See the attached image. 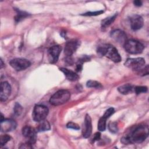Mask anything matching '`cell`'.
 Returning <instances> with one entry per match:
<instances>
[{"instance_id":"obj_1","label":"cell","mask_w":149,"mask_h":149,"mask_svg":"<svg viewBox=\"0 0 149 149\" xmlns=\"http://www.w3.org/2000/svg\"><path fill=\"white\" fill-rule=\"evenodd\" d=\"M148 135V127L147 125H140L133 128L127 134L122 137L121 142L125 144L140 143L144 141Z\"/></svg>"},{"instance_id":"obj_2","label":"cell","mask_w":149,"mask_h":149,"mask_svg":"<svg viewBox=\"0 0 149 149\" xmlns=\"http://www.w3.org/2000/svg\"><path fill=\"white\" fill-rule=\"evenodd\" d=\"M97 53L101 56H105L112 61L118 63L122 60L121 56L117 49L110 44H102L98 47Z\"/></svg>"},{"instance_id":"obj_3","label":"cell","mask_w":149,"mask_h":149,"mask_svg":"<svg viewBox=\"0 0 149 149\" xmlns=\"http://www.w3.org/2000/svg\"><path fill=\"white\" fill-rule=\"evenodd\" d=\"M70 98V93L64 89L59 90L55 92L50 98L49 102L54 106L62 105L68 102Z\"/></svg>"},{"instance_id":"obj_4","label":"cell","mask_w":149,"mask_h":149,"mask_svg":"<svg viewBox=\"0 0 149 149\" xmlns=\"http://www.w3.org/2000/svg\"><path fill=\"white\" fill-rule=\"evenodd\" d=\"M125 51L131 54L141 53L144 49V45L140 41L136 40H128L123 44Z\"/></svg>"},{"instance_id":"obj_5","label":"cell","mask_w":149,"mask_h":149,"mask_svg":"<svg viewBox=\"0 0 149 149\" xmlns=\"http://www.w3.org/2000/svg\"><path fill=\"white\" fill-rule=\"evenodd\" d=\"M48 108L46 106L43 105H36L33 111V119L35 122H40L45 120L48 114Z\"/></svg>"},{"instance_id":"obj_6","label":"cell","mask_w":149,"mask_h":149,"mask_svg":"<svg viewBox=\"0 0 149 149\" xmlns=\"http://www.w3.org/2000/svg\"><path fill=\"white\" fill-rule=\"evenodd\" d=\"M125 65L137 73L145 66V60L143 58H135L127 59Z\"/></svg>"},{"instance_id":"obj_7","label":"cell","mask_w":149,"mask_h":149,"mask_svg":"<svg viewBox=\"0 0 149 149\" xmlns=\"http://www.w3.org/2000/svg\"><path fill=\"white\" fill-rule=\"evenodd\" d=\"M9 64L12 68L17 71L24 70L31 65L30 62L26 59L15 58L9 62Z\"/></svg>"},{"instance_id":"obj_8","label":"cell","mask_w":149,"mask_h":149,"mask_svg":"<svg viewBox=\"0 0 149 149\" xmlns=\"http://www.w3.org/2000/svg\"><path fill=\"white\" fill-rule=\"evenodd\" d=\"M37 131L30 126H25L22 129V134L27 139L29 143L34 144L37 140Z\"/></svg>"},{"instance_id":"obj_9","label":"cell","mask_w":149,"mask_h":149,"mask_svg":"<svg viewBox=\"0 0 149 149\" xmlns=\"http://www.w3.org/2000/svg\"><path fill=\"white\" fill-rule=\"evenodd\" d=\"M61 49V47L58 45H54L49 48L48 51V55L50 63H55L58 61Z\"/></svg>"},{"instance_id":"obj_10","label":"cell","mask_w":149,"mask_h":149,"mask_svg":"<svg viewBox=\"0 0 149 149\" xmlns=\"http://www.w3.org/2000/svg\"><path fill=\"white\" fill-rule=\"evenodd\" d=\"M16 122L11 119H3L1 120V130L3 132L12 131L16 127Z\"/></svg>"},{"instance_id":"obj_11","label":"cell","mask_w":149,"mask_h":149,"mask_svg":"<svg viewBox=\"0 0 149 149\" xmlns=\"http://www.w3.org/2000/svg\"><path fill=\"white\" fill-rule=\"evenodd\" d=\"M111 37L115 41L120 44H124L127 41V36L125 33L120 29H115L111 32Z\"/></svg>"},{"instance_id":"obj_12","label":"cell","mask_w":149,"mask_h":149,"mask_svg":"<svg viewBox=\"0 0 149 149\" xmlns=\"http://www.w3.org/2000/svg\"><path fill=\"white\" fill-rule=\"evenodd\" d=\"M130 24L132 30L136 31L140 29L144 24L143 17L139 15H133L130 16Z\"/></svg>"},{"instance_id":"obj_13","label":"cell","mask_w":149,"mask_h":149,"mask_svg":"<svg viewBox=\"0 0 149 149\" xmlns=\"http://www.w3.org/2000/svg\"><path fill=\"white\" fill-rule=\"evenodd\" d=\"M92 133V123L91 119L89 115L86 114L82 129L83 136L84 138L89 137Z\"/></svg>"},{"instance_id":"obj_14","label":"cell","mask_w":149,"mask_h":149,"mask_svg":"<svg viewBox=\"0 0 149 149\" xmlns=\"http://www.w3.org/2000/svg\"><path fill=\"white\" fill-rule=\"evenodd\" d=\"M11 93L10 85L7 81H3L1 83L0 99L1 101H5Z\"/></svg>"},{"instance_id":"obj_15","label":"cell","mask_w":149,"mask_h":149,"mask_svg":"<svg viewBox=\"0 0 149 149\" xmlns=\"http://www.w3.org/2000/svg\"><path fill=\"white\" fill-rule=\"evenodd\" d=\"M79 45V43L76 40H71L67 42L64 49V53L66 56H71L75 52Z\"/></svg>"},{"instance_id":"obj_16","label":"cell","mask_w":149,"mask_h":149,"mask_svg":"<svg viewBox=\"0 0 149 149\" xmlns=\"http://www.w3.org/2000/svg\"><path fill=\"white\" fill-rule=\"evenodd\" d=\"M59 69L61 72H62L64 73L66 79L69 81H74L77 80L79 78V75L72 70H70L65 68H61Z\"/></svg>"},{"instance_id":"obj_17","label":"cell","mask_w":149,"mask_h":149,"mask_svg":"<svg viewBox=\"0 0 149 149\" xmlns=\"http://www.w3.org/2000/svg\"><path fill=\"white\" fill-rule=\"evenodd\" d=\"M134 90L133 86L130 84H125L118 88V91L122 94H127Z\"/></svg>"},{"instance_id":"obj_18","label":"cell","mask_w":149,"mask_h":149,"mask_svg":"<svg viewBox=\"0 0 149 149\" xmlns=\"http://www.w3.org/2000/svg\"><path fill=\"white\" fill-rule=\"evenodd\" d=\"M51 129L49 123L45 120H44L40 122V124L38 125L36 129L37 132H41L48 131Z\"/></svg>"},{"instance_id":"obj_19","label":"cell","mask_w":149,"mask_h":149,"mask_svg":"<svg viewBox=\"0 0 149 149\" xmlns=\"http://www.w3.org/2000/svg\"><path fill=\"white\" fill-rule=\"evenodd\" d=\"M117 16V14H115L114 15L105 18V19L101 21V27L102 29H105L108 27L115 20L116 17Z\"/></svg>"},{"instance_id":"obj_20","label":"cell","mask_w":149,"mask_h":149,"mask_svg":"<svg viewBox=\"0 0 149 149\" xmlns=\"http://www.w3.org/2000/svg\"><path fill=\"white\" fill-rule=\"evenodd\" d=\"M106 120L107 119L102 116L98 121V129L100 132H104L106 129Z\"/></svg>"},{"instance_id":"obj_21","label":"cell","mask_w":149,"mask_h":149,"mask_svg":"<svg viewBox=\"0 0 149 149\" xmlns=\"http://www.w3.org/2000/svg\"><path fill=\"white\" fill-rule=\"evenodd\" d=\"M16 12H17V15L15 17V19L16 22H19L23 19L27 17L29 15V13L19 10H16Z\"/></svg>"},{"instance_id":"obj_22","label":"cell","mask_w":149,"mask_h":149,"mask_svg":"<svg viewBox=\"0 0 149 149\" xmlns=\"http://www.w3.org/2000/svg\"><path fill=\"white\" fill-rule=\"evenodd\" d=\"M108 129L109 130L113 133H115L118 132V125L117 123L115 122H111L108 123Z\"/></svg>"},{"instance_id":"obj_23","label":"cell","mask_w":149,"mask_h":149,"mask_svg":"<svg viewBox=\"0 0 149 149\" xmlns=\"http://www.w3.org/2000/svg\"><path fill=\"white\" fill-rule=\"evenodd\" d=\"M86 86L87 87H92V88H99L101 87V84L95 80H88L86 83Z\"/></svg>"},{"instance_id":"obj_24","label":"cell","mask_w":149,"mask_h":149,"mask_svg":"<svg viewBox=\"0 0 149 149\" xmlns=\"http://www.w3.org/2000/svg\"><path fill=\"white\" fill-rule=\"evenodd\" d=\"M22 107L17 102H16L14 108H13V111H14V113L15 115L16 116H19L22 112Z\"/></svg>"},{"instance_id":"obj_25","label":"cell","mask_w":149,"mask_h":149,"mask_svg":"<svg viewBox=\"0 0 149 149\" xmlns=\"http://www.w3.org/2000/svg\"><path fill=\"white\" fill-rule=\"evenodd\" d=\"M10 140V137L8 134L2 135L0 137V144L1 146L5 145Z\"/></svg>"},{"instance_id":"obj_26","label":"cell","mask_w":149,"mask_h":149,"mask_svg":"<svg viewBox=\"0 0 149 149\" xmlns=\"http://www.w3.org/2000/svg\"><path fill=\"white\" fill-rule=\"evenodd\" d=\"M134 90L137 94H139L143 93H146L147 91V87L146 86H136Z\"/></svg>"},{"instance_id":"obj_27","label":"cell","mask_w":149,"mask_h":149,"mask_svg":"<svg viewBox=\"0 0 149 149\" xmlns=\"http://www.w3.org/2000/svg\"><path fill=\"white\" fill-rule=\"evenodd\" d=\"M114 112H115V109H114L113 108H112V107L109 108L108 109H107L105 111V113H104V114L102 116L104 117V118H106V119H108V118H109Z\"/></svg>"},{"instance_id":"obj_28","label":"cell","mask_w":149,"mask_h":149,"mask_svg":"<svg viewBox=\"0 0 149 149\" xmlns=\"http://www.w3.org/2000/svg\"><path fill=\"white\" fill-rule=\"evenodd\" d=\"M66 127L68 129H72L74 130H79L80 129V126L76 123L73 122H69L66 124Z\"/></svg>"},{"instance_id":"obj_29","label":"cell","mask_w":149,"mask_h":149,"mask_svg":"<svg viewBox=\"0 0 149 149\" xmlns=\"http://www.w3.org/2000/svg\"><path fill=\"white\" fill-rule=\"evenodd\" d=\"M104 12L103 10H98V11H95V12H88L85 13H83V16H97L102 14Z\"/></svg>"},{"instance_id":"obj_30","label":"cell","mask_w":149,"mask_h":149,"mask_svg":"<svg viewBox=\"0 0 149 149\" xmlns=\"http://www.w3.org/2000/svg\"><path fill=\"white\" fill-rule=\"evenodd\" d=\"M101 138V133L100 132H97L95 133L94 136H93V137L91 139V142L92 143H94L95 142V141H97V140H99Z\"/></svg>"},{"instance_id":"obj_31","label":"cell","mask_w":149,"mask_h":149,"mask_svg":"<svg viewBox=\"0 0 149 149\" xmlns=\"http://www.w3.org/2000/svg\"><path fill=\"white\" fill-rule=\"evenodd\" d=\"M20 148H32L33 146L32 144L29 143L28 142H26L24 144H21V146L19 147Z\"/></svg>"},{"instance_id":"obj_32","label":"cell","mask_w":149,"mask_h":149,"mask_svg":"<svg viewBox=\"0 0 149 149\" xmlns=\"http://www.w3.org/2000/svg\"><path fill=\"white\" fill-rule=\"evenodd\" d=\"M82 65H83V63L77 61V62L76 63V70L77 72H80L82 70V68H83Z\"/></svg>"},{"instance_id":"obj_33","label":"cell","mask_w":149,"mask_h":149,"mask_svg":"<svg viewBox=\"0 0 149 149\" xmlns=\"http://www.w3.org/2000/svg\"><path fill=\"white\" fill-rule=\"evenodd\" d=\"M133 3L135 6H140L142 5V2L141 1L139 0H136V1H133Z\"/></svg>"},{"instance_id":"obj_34","label":"cell","mask_w":149,"mask_h":149,"mask_svg":"<svg viewBox=\"0 0 149 149\" xmlns=\"http://www.w3.org/2000/svg\"><path fill=\"white\" fill-rule=\"evenodd\" d=\"M0 62H1V68L2 69L3 67V66H4V65H3V61H2V59H1V61H0Z\"/></svg>"}]
</instances>
